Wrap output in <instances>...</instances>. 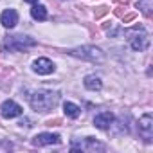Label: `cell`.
I'll return each mask as SVG.
<instances>
[{
	"label": "cell",
	"mask_w": 153,
	"mask_h": 153,
	"mask_svg": "<svg viewBox=\"0 0 153 153\" xmlns=\"http://www.w3.org/2000/svg\"><path fill=\"white\" fill-rule=\"evenodd\" d=\"M63 112H65V115H67V117H70V119H78V117H79V114H81V110H79V106H78V105L68 103V101L63 105Z\"/></svg>",
	"instance_id": "obj_13"
},
{
	"label": "cell",
	"mask_w": 153,
	"mask_h": 153,
	"mask_svg": "<svg viewBox=\"0 0 153 153\" xmlns=\"http://www.w3.org/2000/svg\"><path fill=\"white\" fill-rule=\"evenodd\" d=\"M137 7H140V11L146 16H151V0H139Z\"/></svg>",
	"instance_id": "obj_15"
},
{
	"label": "cell",
	"mask_w": 153,
	"mask_h": 153,
	"mask_svg": "<svg viewBox=\"0 0 153 153\" xmlns=\"http://www.w3.org/2000/svg\"><path fill=\"white\" fill-rule=\"evenodd\" d=\"M36 42L29 36H11L4 42V47H9V51H24L27 47H33Z\"/></svg>",
	"instance_id": "obj_4"
},
{
	"label": "cell",
	"mask_w": 153,
	"mask_h": 153,
	"mask_svg": "<svg viewBox=\"0 0 153 153\" xmlns=\"http://www.w3.org/2000/svg\"><path fill=\"white\" fill-rule=\"evenodd\" d=\"M33 70H34L36 74L47 76V74H52V72H54V63H52L49 58H38V59L33 63Z\"/></svg>",
	"instance_id": "obj_8"
},
{
	"label": "cell",
	"mask_w": 153,
	"mask_h": 153,
	"mask_svg": "<svg viewBox=\"0 0 153 153\" xmlns=\"http://www.w3.org/2000/svg\"><path fill=\"white\" fill-rule=\"evenodd\" d=\"M24 2H29V4H36L38 0H24Z\"/></svg>",
	"instance_id": "obj_18"
},
{
	"label": "cell",
	"mask_w": 153,
	"mask_h": 153,
	"mask_svg": "<svg viewBox=\"0 0 153 153\" xmlns=\"http://www.w3.org/2000/svg\"><path fill=\"white\" fill-rule=\"evenodd\" d=\"M106 11H108V9H106L105 6H103V7H97V11H96V18H101L103 15H106Z\"/></svg>",
	"instance_id": "obj_16"
},
{
	"label": "cell",
	"mask_w": 153,
	"mask_h": 153,
	"mask_svg": "<svg viewBox=\"0 0 153 153\" xmlns=\"http://www.w3.org/2000/svg\"><path fill=\"white\" fill-rule=\"evenodd\" d=\"M128 42H130V47H131L133 51L142 52V51H146L148 45H149V34H148L144 29L135 27V29H130V31H128Z\"/></svg>",
	"instance_id": "obj_3"
},
{
	"label": "cell",
	"mask_w": 153,
	"mask_h": 153,
	"mask_svg": "<svg viewBox=\"0 0 153 153\" xmlns=\"http://www.w3.org/2000/svg\"><path fill=\"white\" fill-rule=\"evenodd\" d=\"M83 85H85V88H88V90H101V88H103L101 78H99V76H94V74L87 76L85 81H83Z\"/></svg>",
	"instance_id": "obj_12"
},
{
	"label": "cell",
	"mask_w": 153,
	"mask_h": 153,
	"mask_svg": "<svg viewBox=\"0 0 153 153\" xmlns=\"http://www.w3.org/2000/svg\"><path fill=\"white\" fill-rule=\"evenodd\" d=\"M58 103H59V94L52 90H38L29 96V105L33 106L34 112H40V114L54 110Z\"/></svg>",
	"instance_id": "obj_1"
},
{
	"label": "cell",
	"mask_w": 153,
	"mask_h": 153,
	"mask_svg": "<svg viewBox=\"0 0 153 153\" xmlns=\"http://www.w3.org/2000/svg\"><path fill=\"white\" fill-rule=\"evenodd\" d=\"M114 121H115L114 114H110V112H101V114H97V115L94 117V126L99 128V130H110V126L114 124Z\"/></svg>",
	"instance_id": "obj_10"
},
{
	"label": "cell",
	"mask_w": 153,
	"mask_h": 153,
	"mask_svg": "<svg viewBox=\"0 0 153 153\" xmlns=\"http://www.w3.org/2000/svg\"><path fill=\"white\" fill-rule=\"evenodd\" d=\"M133 18H135V15H128V16L124 18V22H130V20H133Z\"/></svg>",
	"instance_id": "obj_17"
},
{
	"label": "cell",
	"mask_w": 153,
	"mask_h": 153,
	"mask_svg": "<svg viewBox=\"0 0 153 153\" xmlns=\"http://www.w3.org/2000/svg\"><path fill=\"white\" fill-rule=\"evenodd\" d=\"M0 24H2L6 29H13L18 24V13L15 9H6L2 15H0Z\"/></svg>",
	"instance_id": "obj_11"
},
{
	"label": "cell",
	"mask_w": 153,
	"mask_h": 153,
	"mask_svg": "<svg viewBox=\"0 0 153 153\" xmlns=\"http://www.w3.org/2000/svg\"><path fill=\"white\" fill-rule=\"evenodd\" d=\"M72 149H83V151H105V144L97 142L94 137H85L81 142H74L72 144Z\"/></svg>",
	"instance_id": "obj_6"
},
{
	"label": "cell",
	"mask_w": 153,
	"mask_h": 153,
	"mask_svg": "<svg viewBox=\"0 0 153 153\" xmlns=\"http://www.w3.org/2000/svg\"><path fill=\"white\" fill-rule=\"evenodd\" d=\"M59 142H61V137L58 133H38L33 139L34 146H51V144H59Z\"/></svg>",
	"instance_id": "obj_9"
},
{
	"label": "cell",
	"mask_w": 153,
	"mask_h": 153,
	"mask_svg": "<svg viewBox=\"0 0 153 153\" xmlns=\"http://www.w3.org/2000/svg\"><path fill=\"white\" fill-rule=\"evenodd\" d=\"M31 16L34 18V20H47V9L43 7V6H33V9H31Z\"/></svg>",
	"instance_id": "obj_14"
},
{
	"label": "cell",
	"mask_w": 153,
	"mask_h": 153,
	"mask_svg": "<svg viewBox=\"0 0 153 153\" xmlns=\"http://www.w3.org/2000/svg\"><path fill=\"white\" fill-rule=\"evenodd\" d=\"M70 54L76 56V58H81L85 61H92V63L105 61V52L96 45H83V47H78V49H72Z\"/></svg>",
	"instance_id": "obj_2"
},
{
	"label": "cell",
	"mask_w": 153,
	"mask_h": 153,
	"mask_svg": "<svg viewBox=\"0 0 153 153\" xmlns=\"http://www.w3.org/2000/svg\"><path fill=\"white\" fill-rule=\"evenodd\" d=\"M22 106L20 105H16L13 99H7V101H4L2 103V106H0V114H2V117H6V119H13V117H18V115H22Z\"/></svg>",
	"instance_id": "obj_7"
},
{
	"label": "cell",
	"mask_w": 153,
	"mask_h": 153,
	"mask_svg": "<svg viewBox=\"0 0 153 153\" xmlns=\"http://www.w3.org/2000/svg\"><path fill=\"white\" fill-rule=\"evenodd\" d=\"M139 133L148 142H151V139H153V115L151 114H144L139 119Z\"/></svg>",
	"instance_id": "obj_5"
}]
</instances>
